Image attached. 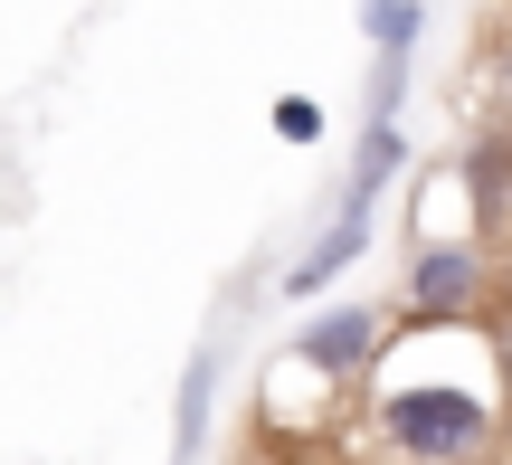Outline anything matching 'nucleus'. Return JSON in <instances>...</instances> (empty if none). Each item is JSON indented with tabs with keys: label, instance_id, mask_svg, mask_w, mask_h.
Masks as SVG:
<instances>
[{
	"label": "nucleus",
	"instance_id": "39448f33",
	"mask_svg": "<svg viewBox=\"0 0 512 465\" xmlns=\"http://www.w3.org/2000/svg\"><path fill=\"white\" fill-rule=\"evenodd\" d=\"M219 371H228L219 342H200V352L181 361V409H171V456H181V465L209 456V428H219Z\"/></svg>",
	"mask_w": 512,
	"mask_h": 465
},
{
	"label": "nucleus",
	"instance_id": "423d86ee",
	"mask_svg": "<svg viewBox=\"0 0 512 465\" xmlns=\"http://www.w3.org/2000/svg\"><path fill=\"white\" fill-rule=\"evenodd\" d=\"M418 29H427L418 0H361V38H370V57H418Z\"/></svg>",
	"mask_w": 512,
	"mask_h": 465
},
{
	"label": "nucleus",
	"instance_id": "f03ea898",
	"mask_svg": "<svg viewBox=\"0 0 512 465\" xmlns=\"http://www.w3.org/2000/svg\"><path fill=\"white\" fill-rule=\"evenodd\" d=\"M484 304H503V257H484V238H427L418 257H408L399 323L456 333V323H484Z\"/></svg>",
	"mask_w": 512,
	"mask_h": 465
},
{
	"label": "nucleus",
	"instance_id": "6e6552de",
	"mask_svg": "<svg viewBox=\"0 0 512 465\" xmlns=\"http://www.w3.org/2000/svg\"><path fill=\"white\" fill-rule=\"evenodd\" d=\"M503 342H512V238H503Z\"/></svg>",
	"mask_w": 512,
	"mask_h": 465
},
{
	"label": "nucleus",
	"instance_id": "f257e3e1",
	"mask_svg": "<svg viewBox=\"0 0 512 465\" xmlns=\"http://www.w3.org/2000/svg\"><path fill=\"white\" fill-rule=\"evenodd\" d=\"M475 323L446 333V361L437 371H408L399 352L380 361V399H370V447L389 465H484L503 447V399H512V342L484 352L475 371H456V342Z\"/></svg>",
	"mask_w": 512,
	"mask_h": 465
},
{
	"label": "nucleus",
	"instance_id": "7ed1b4c3",
	"mask_svg": "<svg viewBox=\"0 0 512 465\" xmlns=\"http://www.w3.org/2000/svg\"><path fill=\"white\" fill-rule=\"evenodd\" d=\"M380 209H389V190H361V181H342V200H332V219L304 238V257H285V276H275V295L285 304H304V295H332V285L351 276V266L380 247Z\"/></svg>",
	"mask_w": 512,
	"mask_h": 465
},
{
	"label": "nucleus",
	"instance_id": "0eeeda50",
	"mask_svg": "<svg viewBox=\"0 0 512 465\" xmlns=\"http://www.w3.org/2000/svg\"><path fill=\"white\" fill-rule=\"evenodd\" d=\"M266 124H275V143H323V105H313V95H275V114H266Z\"/></svg>",
	"mask_w": 512,
	"mask_h": 465
},
{
	"label": "nucleus",
	"instance_id": "20e7f679",
	"mask_svg": "<svg viewBox=\"0 0 512 465\" xmlns=\"http://www.w3.org/2000/svg\"><path fill=\"white\" fill-rule=\"evenodd\" d=\"M389 342H399V323H389L380 304H323V314L294 333V361H304L313 380H370L389 361Z\"/></svg>",
	"mask_w": 512,
	"mask_h": 465
}]
</instances>
